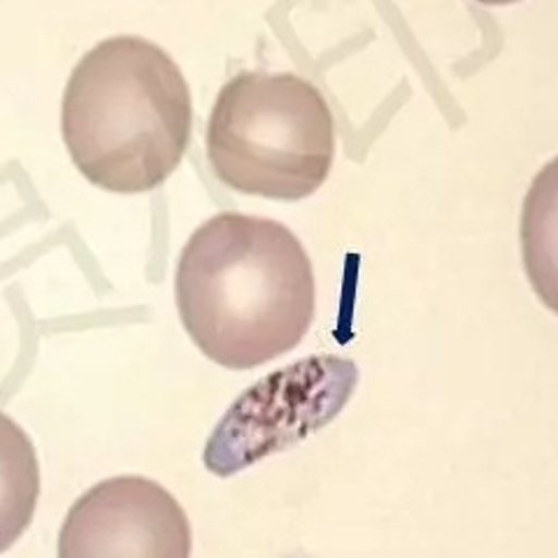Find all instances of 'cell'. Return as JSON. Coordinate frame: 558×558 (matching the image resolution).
<instances>
[{"label": "cell", "instance_id": "obj_6", "mask_svg": "<svg viewBox=\"0 0 558 558\" xmlns=\"http://www.w3.org/2000/svg\"><path fill=\"white\" fill-rule=\"evenodd\" d=\"M40 496L38 453L26 430L0 412V554L31 526Z\"/></svg>", "mask_w": 558, "mask_h": 558}, {"label": "cell", "instance_id": "obj_1", "mask_svg": "<svg viewBox=\"0 0 558 558\" xmlns=\"http://www.w3.org/2000/svg\"><path fill=\"white\" fill-rule=\"evenodd\" d=\"M189 338L229 371H252L299 347L317 312L312 260L284 223L221 213L189 238L174 275Z\"/></svg>", "mask_w": 558, "mask_h": 558}, {"label": "cell", "instance_id": "obj_7", "mask_svg": "<svg viewBox=\"0 0 558 558\" xmlns=\"http://www.w3.org/2000/svg\"><path fill=\"white\" fill-rule=\"evenodd\" d=\"M480 3H484V5H510V3H517V0H480Z\"/></svg>", "mask_w": 558, "mask_h": 558}, {"label": "cell", "instance_id": "obj_2", "mask_svg": "<svg viewBox=\"0 0 558 558\" xmlns=\"http://www.w3.org/2000/svg\"><path fill=\"white\" fill-rule=\"evenodd\" d=\"M194 105L180 65L135 35L86 51L68 80L63 143L94 186L143 194L178 170L191 140Z\"/></svg>", "mask_w": 558, "mask_h": 558}, {"label": "cell", "instance_id": "obj_5", "mask_svg": "<svg viewBox=\"0 0 558 558\" xmlns=\"http://www.w3.org/2000/svg\"><path fill=\"white\" fill-rule=\"evenodd\" d=\"M519 233L529 282L543 305L558 314V156L535 174Z\"/></svg>", "mask_w": 558, "mask_h": 558}, {"label": "cell", "instance_id": "obj_4", "mask_svg": "<svg viewBox=\"0 0 558 558\" xmlns=\"http://www.w3.org/2000/svg\"><path fill=\"white\" fill-rule=\"evenodd\" d=\"M191 523L166 488L140 475L94 484L70 508L59 558H191Z\"/></svg>", "mask_w": 558, "mask_h": 558}, {"label": "cell", "instance_id": "obj_3", "mask_svg": "<svg viewBox=\"0 0 558 558\" xmlns=\"http://www.w3.org/2000/svg\"><path fill=\"white\" fill-rule=\"evenodd\" d=\"M336 124L317 86L291 73H240L207 121V161L240 194L303 201L328 180Z\"/></svg>", "mask_w": 558, "mask_h": 558}]
</instances>
